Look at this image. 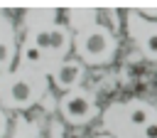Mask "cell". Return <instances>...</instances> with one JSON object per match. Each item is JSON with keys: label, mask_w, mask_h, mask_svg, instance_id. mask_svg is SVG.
Returning a JSON list of instances; mask_svg holds the SVG:
<instances>
[{"label": "cell", "mask_w": 157, "mask_h": 138, "mask_svg": "<svg viewBox=\"0 0 157 138\" xmlns=\"http://www.w3.org/2000/svg\"><path fill=\"white\" fill-rule=\"evenodd\" d=\"M81 76H83V67H81L78 62H64V64H59L56 71H54V81H56L59 86H74Z\"/></svg>", "instance_id": "3"}, {"label": "cell", "mask_w": 157, "mask_h": 138, "mask_svg": "<svg viewBox=\"0 0 157 138\" xmlns=\"http://www.w3.org/2000/svg\"><path fill=\"white\" fill-rule=\"evenodd\" d=\"M152 111H150V106L147 104H135L132 108H130V123L132 126H147L152 118Z\"/></svg>", "instance_id": "5"}, {"label": "cell", "mask_w": 157, "mask_h": 138, "mask_svg": "<svg viewBox=\"0 0 157 138\" xmlns=\"http://www.w3.org/2000/svg\"><path fill=\"white\" fill-rule=\"evenodd\" d=\"M22 54H25V59H27L29 64H39V62H42V49H37L32 42H27V44H25Z\"/></svg>", "instance_id": "9"}, {"label": "cell", "mask_w": 157, "mask_h": 138, "mask_svg": "<svg viewBox=\"0 0 157 138\" xmlns=\"http://www.w3.org/2000/svg\"><path fill=\"white\" fill-rule=\"evenodd\" d=\"M145 138H157V121H150L147 126H142Z\"/></svg>", "instance_id": "11"}, {"label": "cell", "mask_w": 157, "mask_h": 138, "mask_svg": "<svg viewBox=\"0 0 157 138\" xmlns=\"http://www.w3.org/2000/svg\"><path fill=\"white\" fill-rule=\"evenodd\" d=\"M61 108H64V116L69 121H86L91 113H93V106H91V99L86 91H71L64 101H61Z\"/></svg>", "instance_id": "1"}, {"label": "cell", "mask_w": 157, "mask_h": 138, "mask_svg": "<svg viewBox=\"0 0 157 138\" xmlns=\"http://www.w3.org/2000/svg\"><path fill=\"white\" fill-rule=\"evenodd\" d=\"M142 47H145V54L147 57H155L157 59V27H147V32L142 37Z\"/></svg>", "instance_id": "6"}, {"label": "cell", "mask_w": 157, "mask_h": 138, "mask_svg": "<svg viewBox=\"0 0 157 138\" xmlns=\"http://www.w3.org/2000/svg\"><path fill=\"white\" fill-rule=\"evenodd\" d=\"M2 131H5V116L0 113V136H2Z\"/></svg>", "instance_id": "12"}, {"label": "cell", "mask_w": 157, "mask_h": 138, "mask_svg": "<svg viewBox=\"0 0 157 138\" xmlns=\"http://www.w3.org/2000/svg\"><path fill=\"white\" fill-rule=\"evenodd\" d=\"M52 52H64L66 47V30L64 27H52Z\"/></svg>", "instance_id": "8"}, {"label": "cell", "mask_w": 157, "mask_h": 138, "mask_svg": "<svg viewBox=\"0 0 157 138\" xmlns=\"http://www.w3.org/2000/svg\"><path fill=\"white\" fill-rule=\"evenodd\" d=\"M10 59H12V49H10V44H7V42H0V67H7Z\"/></svg>", "instance_id": "10"}, {"label": "cell", "mask_w": 157, "mask_h": 138, "mask_svg": "<svg viewBox=\"0 0 157 138\" xmlns=\"http://www.w3.org/2000/svg\"><path fill=\"white\" fill-rule=\"evenodd\" d=\"M5 79V67H0V81Z\"/></svg>", "instance_id": "13"}, {"label": "cell", "mask_w": 157, "mask_h": 138, "mask_svg": "<svg viewBox=\"0 0 157 138\" xmlns=\"http://www.w3.org/2000/svg\"><path fill=\"white\" fill-rule=\"evenodd\" d=\"M10 99L15 104H20V106L29 104L32 101V84L27 79H12V84H10Z\"/></svg>", "instance_id": "4"}, {"label": "cell", "mask_w": 157, "mask_h": 138, "mask_svg": "<svg viewBox=\"0 0 157 138\" xmlns=\"http://www.w3.org/2000/svg\"><path fill=\"white\" fill-rule=\"evenodd\" d=\"M81 49H83V54L88 59H105L110 54V37H108V32L91 30L83 37V42H81Z\"/></svg>", "instance_id": "2"}, {"label": "cell", "mask_w": 157, "mask_h": 138, "mask_svg": "<svg viewBox=\"0 0 157 138\" xmlns=\"http://www.w3.org/2000/svg\"><path fill=\"white\" fill-rule=\"evenodd\" d=\"M32 44L37 47V49H52V32L49 30H37L34 34H32Z\"/></svg>", "instance_id": "7"}]
</instances>
